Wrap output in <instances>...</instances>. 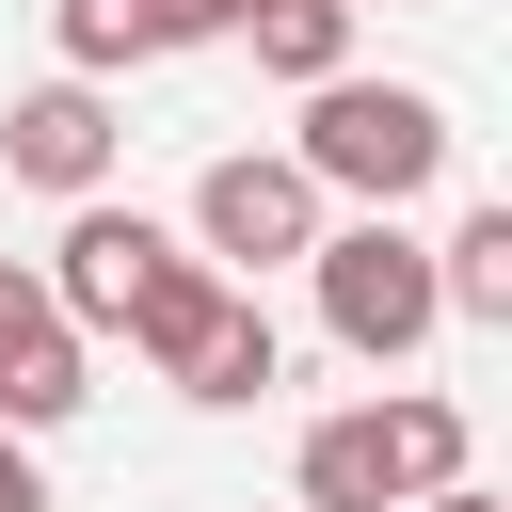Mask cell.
I'll list each match as a JSON object with an SVG mask.
<instances>
[{
  "label": "cell",
  "mask_w": 512,
  "mask_h": 512,
  "mask_svg": "<svg viewBox=\"0 0 512 512\" xmlns=\"http://www.w3.org/2000/svg\"><path fill=\"white\" fill-rule=\"evenodd\" d=\"M320 192H352V208H416L432 176H448V112L416 96V80H304V144H288Z\"/></svg>",
  "instance_id": "6da1fadb"
},
{
  "label": "cell",
  "mask_w": 512,
  "mask_h": 512,
  "mask_svg": "<svg viewBox=\"0 0 512 512\" xmlns=\"http://www.w3.org/2000/svg\"><path fill=\"white\" fill-rule=\"evenodd\" d=\"M304 272H320V320H336V352H352V368H416V352L448 336V304H432V240H400V208L320 224V240H304Z\"/></svg>",
  "instance_id": "7a4b0ae2"
},
{
  "label": "cell",
  "mask_w": 512,
  "mask_h": 512,
  "mask_svg": "<svg viewBox=\"0 0 512 512\" xmlns=\"http://www.w3.org/2000/svg\"><path fill=\"white\" fill-rule=\"evenodd\" d=\"M320 224H336V192H320L304 160H256V144H240V160L192 176V256H208V272H288Z\"/></svg>",
  "instance_id": "3957f363"
},
{
  "label": "cell",
  "mask_w": 512,
  "mask_h": 512,
  "mask_svg": "<svg viewBox=\"0 0 512 512\" xmlns=\"http://www.w3.org/2000/svg\"><path fill=\"white\" fill-rule=\"evenodd\" d=\"M160 256H176V240H160V224H144V208H112V192H80V208H64V240H48V272H32V288H48V304H64V320H80V336H128V304H144V272H160Z\"/></svg>",
  "instance_id": "277c9868"
},
{
  "label": "cell",
  "mask_w": 512,
  "mask_h": 512,
  "mask_svg": "<svg viewBox=\"0 0 512 512\" xmlns=\"http://www.w3.org/2000/svg\"><path fill=\"white\" fill-rule=\"evenodd\" d=\"M80 400H96V336L16 272V288H0V432H64Z\"/></svg>",
  "instance_id": "5b68a950"
},
{
  "label": "cell",
  "mask_w": 512,
  "mask_h": 512,
  "mask_svg": "<svg viewBox=\"0 0 512 512\" xmlns=\"http://www.w3.org/2000/svg\"><path fill=\"white\" fill-rule=\"evenodd\" d=\"M112 144H128V128H112V80H32V96L0 112V160H16L32 192H64V208L112 192Z\"/></svg>",
  "instance_id": "8992f818"
},
{
  "label": "cell",
  "mask_w": 512,
  "mask_h": 512,
  "mask_svg": "<svg viewBox=\"0 0 512 512\" xmlns=\"http://www.w3.org/2000/svg\"><path fill=\"white\" fill-rule=\"evenodd\" d=\"M160 384H176V400H208V416H240V400H272V384H288V336L256 320V288H224V304H208V336H192Z\"/></svg>",
  "instance_id": "52a82bcc"
},
{
  "label": "cell",
  "mask_w": 512,
  "mask_h": 512,
  "mask_svg": "<svg viewBox=\"0 0 512 512\" xmlns=\"http://www.w3.org/2000/svg\"><path fill=\"white\" fill-rule=\"evenodd\" d=\"M48 32H64V80H128V64L192 48V16H176V0H48Z\"/></svg>",
  "instance_id": "ba28073f"
},
{
  "label": "cell",
  "mask_w": 512,
  "mask_h": 512,
  "mask_svg": "<svg viewBox=\"0 0 512 512\" xmlns=\"http://www.w3.org/2000/svg\"><path fill=\"white\" fill-rule=\"evenodd\" d=\"M304 512H400V464H384V400L320 416L304 432Z\"/></svg>",
  "instance_id": "9c48e42d"
},
{
  "label": "cell",
  "mask_w": 512,
  "mask_h": 512,
  "mask_svg": "<svg viewBox=\"0 0 512 512\" xmlns=\"http://www.w3.org/2000/svg\"><path fill=\"white\" fill-rule=\"evenodd\" d=\"M240 48H256L288 96H304V80H352V0H256V16H240Z\"/></svg>",
  "instance_id": "30bf717a"
},
{
  "label": "cell",
  "mask_w": 512,
  "mask_h": 512,
  "mask_svg": "<svg viewBox=\"0 0 512 512\" xmlns=\"http://www.w3.org/2000/svg\"><path fill=\"white\" fill-rule=\"evenodd\" d=\"M432 304L448 320H512V208H464L432 240Z\"/></svg>",
  "instance_id": "8fae6325"
},
{
  "label": "cell",
  "mask_w": 512,
  "mask_h": 512,
  "mask_svg": "<svg viewBox=\"0 0 512 512\" xmlns=\"http://www.w3.org/2000/svg\"><path fill=\"white\" fill-rule=\"evenodd\" d=\"M224 288H240V272H208V256H160V272H144V304H128V352H144V368H176V352L208 336V304H224Z\"/></svg>",
  "instance_id": "7c38bea8"
},
{
  "label": "cell",
  "mask_w": 512,
  "mask_h": 512,
  "mask_svg": "<svg viewBox=\"0 0 512 512\" xmlns=\"http://www.w3.org/2000/svg\"><path fill=\"white\" fill-rule=\"evenodd\" d=\"M384 464H400V496H432V480H464V400H432V384H400V400H384Z\"/></svg>",
  "instance_id": "4fadbf2b"
},
{
  "label": "cell",
  "mask_w": 512,
  "mask_h": 512,
  "mask_svg": "<svg viewBox=\"0 0 512 512\" xmlns=\"http://www.w3.org/2000/svg\"><path fill=\"white\" fill-rule=\"evenodd\" d=\"M0 512H48V480H32V432H0Z\"/></svg>",
  "instance_id": "5bb4252c"
},
{
  "label": "cell",
  "mask_w": 512,
  "mask_h": 512,
  "mask_svg": "<svg viewBox=\"0 0 512 512\" xmlns=\"http://www.w3.org/2000/svg\"><path fill=\"white\" fill-rule=\"evenodd\" d=\"M176 16H192V48H208V32H240V16H256V0H176Z\"/></svg>",
  "instance_id": "9a60e30c"
},
{
  "label": "cell",
  "mask_w": 512,
  "mask_h": 512,
  "mask_svg": "<svg viewBox=\"0 0 512 512\" xmlns=\"http://www.w3.org/2000/svg\"><path fill=\"white\" fill-rule=\"evenodd\" d=\"M400 512H496V496H480V480H432V496H400Z\"/></svg>",
  "instance_id": "2e32d148"
},
{
  "label": "cell",
  "mask_w": 512,
  "mask_h": 512,
  "mask_svg": "<svg viewBox=\"0 0 512 512\" xmlns=\"http://www.w3.org/2000/svg\"><path fill=\"white\" fill-rule=\"evenodd\" d=\"M0 288H16V256H0Z\"/></svg>",
  "instance_id": "e0dca14e"
},
{
  "label": "cell",
  "mask_w": 512,
  "mask_h": 512,
  "mask_svg": "<svg viewBox=\"0 0 512 512\" xmlns=\"http://www.w3.org/2000/svg\"><path fill=\"white\" fill-rule=\"evenodd\" d=\"M352 16H368V0H352Z\"/></svg>",
  "instance_id": "ac0fdd59"
}]
</instances>
